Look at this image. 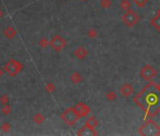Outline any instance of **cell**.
Returning a JSON list of instances; mask_svg holds the SVG:
<instances>
[{"instance_id":"15","label":"cell","mask_w":160,"mask_h":136,"mask_svg":"<svg viewBox=\"0 0 160 136\" xmlns=\"http://www.w3.org/2000/svg\"><path fill=\"white\" fill-rule=\"evenodd\" d=\"M100 5L104 9H109L112 5V1L111 0H101Z\"/></svg>"},{"instance_id":"14","label":"cell","mask_w":160,"mask_h":136,"mask_svg":"<svg viewBox=\"0 0 160 136\" xmlns=\"http://www.w3.org/2000/svg\"><path fill=\"white\" fill-rule=\"evenodd\" d=\"M131 6H132V4L129 0H122V2L120 3V7L125 12L129 11L131 9Z\"/></svg>"},{"instance_id":"22","label":"cell","mask_w":160,"mask_h":136,"mask_svg":"<svg viewBox=\"0 0 160 136\" xmlns=\"http://www.w3.org/2000/svg\"><path fill=\"white\" fill-rule=\"evenodd\" d=\"M158 86H159V88H160V83H159V84H158Z\"/></svg>"},{"instance_id":"9","label":"cell","mask_w":160,"mask_h":136,"mask_svg":"<svg viewBox=\"0 0 160 136\" xmlns=\"http://www.w3.org/2000/svg\"><path fill=\"white\" fill-rule=\"evenodd\" d=\"M75 107V109L79 112V113L81 114L82 117H86V116H88V115L90 113V107H89L87 104L83 103V102L77 103Z\"/></svg>"},{"instance_id":"23","label":"cell","mask_w":160,"mask_h":136,"mask_svg":"<svg viewBox=\"0 0 160 136\" xmlns=\"http://www.w3.org/2000/svg\"><path fill=\"white\" fill-rule=\"evenodd\" d=\"M132 1H133V0H132Z\"/></svg>"},{"instance_id":"8","label":"cell","mask_w":160,"mask_h":136,"mask_svg":"<svg viewBox=\"0 0 160 136\" xmlns=\"http://www.w3.org/2000/svg\"><path fill=\"white\" fill-rule=\"evenodd\" d=\"M78 136H96L97 132L95 131L94 128H91L88 127L87 125H84L76 133Z\"/></svg>"},{"instance_id":"3","label":"cell","mask_w":160,"mask_h":136,"mask_svg":"<svg viewBox=\"0 0 160 136\" xmlns=\"http://www.w3.org/2000/svg\"><path fill=\"white\" fill-rule=\"evenodd\" d=\"M61 119L63 120V122L69 126V127H72L74 126L82 116L81 114L79 113V112L75 109V107H70L68 109H66L62 114H61Z\"/></svg>"},{"instance_id":"19","label":"cell","mask_w":160,"mask_h":136,"mask_svg":"<svg viewBox=\"0 0 160 136\" xmlns=\"http://www.w3.org/2000/svg\"><path fill=\"white\" fill-rule=\"evenodd\" d=\"M54 89H55V87H53L52 85H49V90H50V91H52V90H54Z\"/></svg>"},{"instance_id":"1","label":"cell","mask_w":160,"mask_h":136,"mask_svg":"<svg viewBox=\"0 0 160 136\" xmlns=\"http://www.w3.org/2000/svg\"><path fill=\"white\" fill-rule=\"evenodd\" d=\"M133 101L144 112V121L153 118L160 112L159 86L152 80L149 81V83L140 90V92L133 98Z\"/></svg>"},{"instance_id":"10","label":"cell","mask_w":160,"mask_h":136,"mask_svg":"<svg viewBox=\"0 0 160 136\" xmlns=\"http://www.w3.org/2000/svg\"><path fill=\"white\" fill-rule=\"evenodd\" d=\"M74 55L76 59H78L79 61H83L87 58L88 56V50L84 48V47H78L75 51H74Z\"/></svg>"},{"instance_id":"21","label":"cell","mask_w":160,"mask_h":136,"mask_svg":"<svg viewBox=\"0 0 160 136\" xmlns=\"http://www.w3.org/2000/svg\"><path fill=\"white\" fill-rule=\"evenodd\" d=\"M81 1H84V2H86V1H88V0H81Z\"/></svg>"},{"instance_id":"11","label":"cell","mask_w":160,"mask_h":136,"mask_svg":"<svg viewBox=\"0 0 160 136\" xmlns=\"http://www.w3.org/2000/svg\"><path fill=\"white\" fill-rule=\"evenodd\" d=\"M152 26L158 31L160 32V13H157L152 20H151Z\"/></svg>"},{"instance_id":"12","label":"cell","mask_w":160,"mask_h":136,"mask_svg":"<svg viewBox=\"0 0 160 136\" xmlns=\"http://www.w3.org/2000/svg\"><path fill=\"white\" fill-rule=\"evenodd\" d=\"M70 79H71V81H72L74 84H78V83H80L81 80H82V77H81L80 73H78V72H74V73L71 75Z\"/></svg>"},{"instance_id":"13","label":"cell","mask_w":160,"mask_h":136,"mask_svg":"<svg viewBox=\"0 0 160 136\" xmlns=\"http://www.w3.org/2000/svg\"><path fill=\"white\" fill-rule=\"evenodd\" d=\"M85 125H87L88 127H90V128H95L97 127V125H98V121H97V119H96L94 116H90V117L87 119Z\"/></svg>"},{"instance_id":"17","label":"cell","mask_w":160,"mask_h":136,"mask_svg":"<svg viewBox=\"0 0 160 136\" xmlns=\"http://www.w3.org/2000/svg\"><path fill=\"white\" fill-rule=\"evenodd\" d=\"M106 98H108V100H109V101H113L117 98V95L115 92H113V91H109V92L106 94Z\"/></svg>"},{"instance_id":"6","label":"cell","mask_w":160,"mask_h":136,"mask_svg":"<svg viewBox=\"0 0 160 136\" xmlns=\"http://www.w3.org/2000/svg\"><path fill=\"white\" fill-rule=\"evenodd\" d=\"M50 44H51L52 48L54 49L55 51L60 52L66 47V40L63 37L60 36V35H56V36L53 37V39L51 40Z\"/></svg>"},{"instance_id":"4","label":"cell","mask_w":160,"mask_h":136,"mask_svg":"<svg viewBox=\"0 0 160 136\" xmlns=\"http://www.w3.org/2000/svg\"><path fill=\"white\" fill-rule=\"evenodd\" d=\"M122 21L127 28H133L139 21V16L134 10L130 9L122 16Z\"/></svg>"},{"instance_id":"5","label":"cell","mask_w":160,"mask_h":136,"mask_svg":"<svg viewBox=\"0 0 160 136\" xmlns=\"http://www.w3.org/2000/svg\"><path fill=\"white\" fill-rule=\"evenodd\" d=\"M157 72L156 70L150 64H146L144 65L139 72V75L141 77V78L145 81H151L155 76H156Z\"/></svg>"},{"instance_id":"2","label":"cell","mask_w":160,"mask_h":136,"mask_svg":"<svg viewBox=\"0 0 160 136\" xmlns=\"http://www.w3.org/2000/svg\"><path fill=\"white\" fill-rule=\"evenodd\" d=\"M138 133L143 136H157L160 135V127L150 118L138 128Z\"/></svg>"},{"instance_id":"18","label":"cell","mask_w":160,"mask_h":136,"mask_svg":"<svg viewBox=\"0 0 160 136\" xmlns=\"http://www.w3.org/2000/svg\"><path fill=\"white\" fill-rule=\"evenodd\" d=\"M133 1L136 3L137 6L138 7H144L145 4L149 1V0H133Z\"/></svg>"},{"instance_id":"7","label":"cell","mask_w":160,"mask_h":136,"mask_svg":"<svg viewBox=\"0 0 160 136\" xmlns=\"http://www.w3.org/2000/svg\"><path fill=\"white\" fill-rule=\"evenodd\" d=\"M120 94L124 98H129L134 93V87L129 83H124L120 87Z\"/></svg>"},{"instance_id":"20","label":"cell","mask_w":160,"mask_h":136,"mask_svg":"<svg viewBox=\"0 0 160 136\" xmlns=\"http://www.w3.org/2000/svg\"><path fill=\"white\" fill-rule=\"evenodd\" d=\"M157 13H160V7H159V9L157 10Z\"/></svg>"},{"instance_id":"16","label":"cell","mask_w":160,"mask_h":136,"mask_svg":"<svg viewBox=\"0 0 160 136\" xmlns=\"http://www.w3.org/2000/svg\"><path fill=\"white\" fill-rule=\"evenodd\" d=\"M98 36V31L95 28H90L88 30V37L90 39H94Z\"/></svg>"}]
</instances>
